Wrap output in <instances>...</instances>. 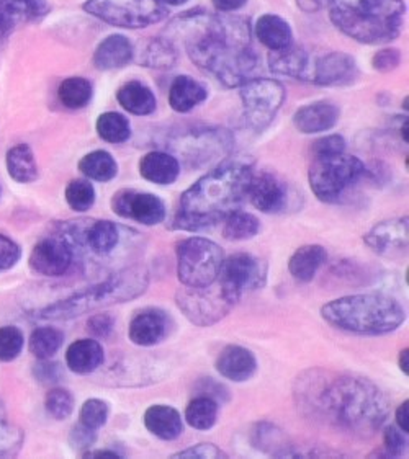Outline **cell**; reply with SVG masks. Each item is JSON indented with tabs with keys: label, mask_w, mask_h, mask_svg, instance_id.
I'll list each match as a JSON object with an SVG mask.
<instances>
[{
	"label": "cell",
	"mask_w": 409,
	"mask_h": 459,
	"mask_svg": "<svg viewBox=\"0 0 409 459\" xmlns=\"http://www.w3.org/2000/svg\"><path fill=\"white\" fill-rule=\"evenodd\" d=\"M220 291L230 303L241 301L244 294L257 291L267 281V264L256 255L239 252L224 258L218 280Z\"/></svg>",
	"instance_id": "7c38bea8"
},
{
	"label": "cell",
	"mask_w": 409,
	"mask_h": 459,
	"mask_svg": "<svg viewBox=\"0 0 409 459\" xmlns=\"http://www.w3.org/2000/svg\"><path fill=\"white\" fill-rule=\"evenodd\" d=\"M65 363L77 375H91L102 367V345L93 339L75 340L65 351Z\"/></svg>",
	"instance_id": "f546056e"
},
{
	"label": "cell",
	"mask_w": 409,
	"mask_h": 459,
	"mask_svg": "<svg viewBox=\"0 0 409 459\" xmlns=\"http://www.w3.org/2000/svg\"><path fill=\"white\" fill-rule=\"evenodd\" d=\"M223 238L233 242L249 240L261 230V221L246 212H234L223 221Z\"/></svg>",
	"instance_id": "f35d334b"
},
{
	"label": "cell",
	"mask_w": 409,
	"mask_h": 459,
	"mask_svg": "<svg viewBox=\"0 0 409 459\" xmlns=\"http://www.w3.org/2000/svg\"><path fill=\"white\" fill-rule=\"evenodd\" d=\"M244 120L256 131L267 128L279 113L287 92L285 87L274 79L252 77L239 87Z\"/></svg>",
	"instance_id": "8fae6325"
},
{
	"label": "cell",
	"mask_w": 409,
	"mask_h": 459,
	"mask_svg": "<svg viewBox=\"0 0 409 459\" xmlns=\"http://www.w3.org/2000/svg\"><path fill=\"white\" fill-rule=\"evenodd\" d=\"M95 128H97L99 136L110 144H121L131 138L130 121L117 111L102 113L97 118Z\"/></svg>",
	"instance_id": "ab89813d"
},
{
	"label": "cell",
	"mask_w": 409,
	"mask_h": 459,
	"mask_svg": "<svg viewBox=\"0 0 409 459\" xmlns=\"http://www.w3.org/2000/svg\"><path fill=\"white\" fill-rule=\"evenodd\" d=\"M117 100L123 107V110L136 117H148L158 107L154 92L140 81H131L121 85L117 92Z\"/></svg>",
	"instance_id": "1f68e13d"
},
{
	"label": "cell",
	"mask_w": 409,
	"mask_h": 459,
	"mask_svg": "<svg viewBox=\"0 0 409 459\" xmlns=\"http://www.w3.org/2000/svg\"><path fill=\"white\" fill-rule=\"evenodd\" d=\"M23 446V433L15 425L0 419V458H12L19 455Z\"/></svg>",
	"instance_id": "bcb514c9"
},
{
	"label": "cell",
	"mask_w": 409,
	"mask_h": 459,
	"mask_svg": "<svg viewBox=\"0 0 409 459\" xmlns=\"http://www.w3.org/2000/svg\"><path fill=\"white\" fill-rule=\"evenodd\" d=\"M140 174L144 180L156 185H172L180 175V162L164 151H151L141 157Z\"/></svg>",
	"instance_id": "484cf974"
},
{
	"label": "cell",
	"mask_w": 409,
	"mask_h": 459,
	"mask_svg": "<svg viewBox=\"0 0 409 459\" xmlns=\"http://www.w3.org/2000/svg\"><path fill=\"white\" fill-rule=\"evenodd\" d=\"M22 250L13 240L0 234V270H9L12 266L17 265Z\"/></svg>",
	"instance_id": "816d5d0a"
},
{
	"label": "cell",
	"mask_w": 409,
	"mask_h": 459,
	"mask_svg": "<svg viewBox=\"0 0 409 459\" xmlns=\"http://www.w3.org/2000/svg\"><path fill=\"white\" fill-rule=\"evenodd\" d=\"M327 262V252L323 246L309 244L295 250L290 257L289 272L297 281L309 283L317 276L319 268Z\"/></svg>",
	"instance_id": "4dcf8cb0"
},
{
	"label": "cell",
	"mask_w": 409,
	"mask_h": 459,
	"mask_svg": "<svg viewBox=\"0 0 409 459\" xmlns=\"http://www.w3.org/2000/svg\"><path fill=\"white\" fill-rule=\"evenodd\" d=\"M109 415H110V407L105 401H102V399H89L81 407L79 420H81V425H84L87 429L99 430L109 420Z\"/></svg>",
	"instance_id": "7bdbcfd3"
},
{
	"label": "cell",
	"mask_w": 409,
	"mask_h": 459,
	"mask_svg": "<svg viewBox=\"0 0 409 459\" xmlns=\"http://www.w3.org/2000/svg\"><path fill=\"white\" fill-rule=\"evenodd\" d=\"M396 425L405 433L409 432V403L405 401L396 411Z\"/></svg>",
	"instance_id": "9f6ffc18"
},
{
	"label": "cell",
	"mask_w": 409,
	"mask_h": 459,
	"mask_svg": "<svg viewBox=\"0 0 409 459\" xmlns=\"http://www.w3.org/2000/svg\"><path fill=\"white\" fill-rule=\"evenodd\" d=\"M95 440H97L95 430H91V429H87V427L81 425V423L73 429L71 437H69L73 448L77 451L91 450V446L95 443Z\"/></svg>",
	"instance_id": "db71d44e"
},
{
	"label": "cell",
	"mask_w": 409,
	"mask_h": 459,
	"mask_svg": "<svg viewBox=\"0 0 409 459\" xmlns=\"http://www.w3.org/2000/svg\"><path fill=\"white\" fill-rule=\"evenodd\" d=\"M188 0H161V4H164L166 7H178V5H184Z\"/></svg>",
	"instance_id": "94428289"
},
{
	"label": "cell",
	"mask_w": 409,
	"mask_h": 459,
	"mask_svg": "<svg viewBox=\"0 0 409 459\" xmlns=\"http://www.w3.org/2000/svg\"><path fill=\"white\" fill-rule=\"evenodd\" d=\"M359 79V65L352 56L341 51L311 56L307 82L321 87H345Z\"/></svg>",
	"instance_id": "2e32d148"
},
{
	"label": "cell",
	"mask_w": 409,
	"mask_h": 459,
	"mask_svg": "<svg viewBox=\"0 0 409 459\" xmlns=\"http://www.w3.org/2000/svg\"><path fill=\"white\" fill-rule=\"evenodd\" d=\"M408 125L409 121L405 120V123H403V126H401V136H403V139H405V143H408Z\"/></svg>",
	"instance_id": "6125c7cd"
},
{
	"label": "cell",
	"mask_w": 409,
	"mask_h": 459,
	"mask_svg": "<svg viewBox=\"0 0 409 459\" xmlns=\"http://www.w3.org/2000/svg\"><path fill=\"white\" fill-rule=\"evenodd\" d=\"M220 412V404L208 397L198 395L192 399L186 409V420L196 430H210L216 425Z\"/></svg>",
	"instance_id": "d590c367"
},
{
	"label": "cell",
	"mask_w": 409,
	"mask_h": 459,
	"mask_svg": "<svg viewBox=\"0 0 409 459\" xmlns=\"http://www.w3.org/2000/svg\"><path fill=\"white\" fill-rule=\"evenodd\" d=\"M297 5L307 13H315L325 7V0H297Z\"/></svg>",
	"instance_id": "6f0895ef"
},
{
	"label": "cell",
	"mask_w": 409,
	"mask_h": 459,
	"mask_svg": "<svg viewBox=\"0 0 409 459\" xmlns=\"http://www.w3.org/2000/svg\"><path fill=\"white\" fill-rule=\"evenodd\" d=\"M47 411L53 419L57 420H65L71 417L74 411V397L63 387L51 389L47 395Z\"/></svg>",
	"instance_id": "ee69618b"
},
{
	"label": "cell",
	"mask_w": 409,
	"mask_h": 459,
	"mask_svg": "<svg viewBox=\"0 0 409 459\" xmlns=\"http://www.w3.org/2000/svg\"><path fill=\"white\" fill-rule=\"evenodd\" d=\"M248 198L256 210L265 214H279L285 212L289 204V186L277 175L254 172L248 188Z\"/></svg>",
	"instance_id": "ac0fdd59"
},
{
	"label": "cell",
	"mask_w": 409,
	"mask_h": 459,
	"mask_svg": "<svg viewBox=\"0 0 409 459\" xmlns=\"http://www.w3.org/2000/svg\"><path fill=\"white\" fill-rule=\"evenodd\" d=\"M367 175L359 157L347 154L315 157L308 172L311 192L323 203H339Z\"/></svg>",
	"instance_id": "52a82bcc"
},
{
	"label": "cell",
	"mask_w": 409,
	"mask_h": 459,
	"mask_svg": "<svg viewBox=\"0 0 409 459\" xmlns=\"http://www.w3.org/2000/svg\"><path fill=\"white\" fill-rule=\"evenodd\" d=\"M144 427L159 440H177L184 433V420L180 412L166 404L151 405L144 413Z\"/></svg>",
	"instance_id": "d4e9b609"
},
{
	"label": "cell",
	"mask_w": 409,
	"mask_h": 459,
	"mask_svg": "<svg viewBox=\"0 0 409 459\" xmlns=\"http://www.w3.org/2000/svg\"><path fill=\"white\" fill-rule=\"evenodd\" d=\"M254 33L261 45L269 51H280L293 43V31L289 22L275 13H265L259 17L254 27Z\"/></svg>",
	"instance_id": "f1b7e54d"
},
{
	"label": "cell",
	"mask_w": 409,
	"mask_h": 459,
	"mask_svg": "<svg viewBox=\"0 0 409 459\" xmlns=\"http://www.w3.org/2000/svg\"><path fill=\"white\" fill-rule=\"evenodd\" d=\"M345 151V139L341 134H329L317 139L311 146L313 157L335 156Z\"/></svg>",
	"instance_id": "c3c4849f"
},
{
	"label": "cell",
	"mask_w": 409,
	"mask_h": 459,
	"mask_svg": "<svg viewBox=\"0 0 409 459\" xmlns=\"http://www.w3.org/2000/svg\"><path fill=\"white\" fill-rule=\"evenodd\" d=\"M172 458L184 459H213V458H228V455L223 450H220L218 446H214L212 443H200L196 446H190L187 450L178 451L176 455H172Z\"/></svg>",
	"instance_id": "681fc988"
},
{
	"label": "cell",
	"mask_w": 409,
	"mask_h": 459,
	"mask_svg": "<svg viewBox=\"0 0 409 459\" xmlns=\"http://www.w3.org/2000/svg\"><path fill=\"white\" fill-rule=\"evenodd\" d=\"M92 83L84 77H67L57 89V99L69 110H81L92 100Z\"/></svg>",
	"instance_id": "8d00e7d4"
},
{
	"label": "cell",
	"mask_w": 409,
	"mask_h": 459,
	"mask_svg": "<svg viewBox=\"0 0 409 459\" xmlns=\"http://www.w3.org/2000/svg\"><path fill=\"white\" fill-rule=\"evenodd\" d=\"M329 19L345 37L362 45H385L400 37L405 0H329Z\"/></svg>",
	"instance_id": "277c9868"
},
{
	"label": "cell",
	"mask_w": 409,
	"mask_h": 459,
	"mask_svg": "<svg viewBox=\"0 0 409 459\" xmlns=\"http://www.w3.org/2000/svg\"><path fill=\"white\" fill-rule=\"evenodd\" d=\"M65 202L77 212H89L95 203V188L89 180H73L65 186Z\"/></svg>",
	"instance_id": "b9f144b4"
},
{
	"label": "cell",
	"mask_w": 409,
	"mask_h": 459,
	"mask_svg": "<svg viewBox=\"0 0 409 459\" xmlns=\"http://www.w3.org/2000/svg\"><path fill=\"white\" fill-rule=\"evenodd\" d=\"M252 445L257 450L274 456H290L289 441L285 433L270 423H257L251 432Z\"/></svg>",
	"instance_id": "e575fe53"
},
{
	"label": "cell",
	"mask_w": 409,
	"mask_h": 459,
	"mask_svg": "<svg viewBox=\"0 0 409 459\" xmlns=\"http://www.w3.org/2000/svg\"><path fill=\"white\" fill-rule=\"evenodd\" d=\"M149 273L143 266H128L84 291L48 306L38 313L41 321H69L109 306L130 303L148 291Z\"/></svg>",
	"instance_id": "8992f818"
},
{
	"label": "cell",
	"mask_w": 409,
	"mask_h": 459,
	"mask_svg": "<svg viewBox=\"0 0 409 459\" xmlns=\"http://www.w3.org/2000/svg\"><path fill=\"white\" fill-rule=\"evenodd\" d=\"M164 38L180 43L190 61L228 89L241 87L259 65L248 20L208 10L184 12L169 23Z\"/></svg>",
	"instance_id": "6da1fadb"
},
{
	"label": "cell",
	"mask_w": 409,
	"mask_h": 459,
	"mask_svg": "<svg viewBox=\"0 0 409 459\" xmlns=\"http://www.w3.org/2000/svg\"><path fill=\"white\" fill-rule=\"evenodd\" d=\"M7 172L19 184H30L38 178V166L35 154L29 144L13 146L7 152Z\"/></svg>",
	"instance_id": "d6a6232c"
},
{
	"label": "cell",
	"mask_w": 409,
	"mask_h": 459,
	"mask_svg": "<svg viewBox=\"0 0 409 459\" xmlns=\"http://www.w3.org/2000/svg\"><path fill=\"white\" fill-rule=\"evenodd\" d=\"M23 343L25 337L19 327H0V361H12L17 359L23 350Z\"/></svg>",
	"instance_id": "f6af8a7d"
},
{
	"label": "cell",
	"mask_w": 409,
	"mask_h": 459,
	"mask_svg": "<svg viewBox=\"0 0 409 459\" xmlns=\"http://www.w3.org/2000/svg\"><path fill=\"white\" fill-rule=\"evenodd\" d=\"M112 210L123 220L136 221L143 226H158L166 220V204L158 195L131 188L113 195Z\"/></svg>",
	"instance_id": "9a60e30c"
},
{
	"label": "cell",
	"mask_w": 409,
	"mask_h": 459,
	"mask_svg": "<svg viewBox=\"0 0 409 459\" xmlns=\"http://www.w3.org/2000/svg\"><path fill=\"white\" fill-rule=\"evenodd\" d=\"M311 56L313 55H309L307 49L293 47V45H290L285 49H280V51H270V71L307 82L308 67L311 63Z\"/></svg>",
	"instance_id": "4316f807"
},
{
	"label": "cell",
	"mask_w": 409,
	"mask_h": 459,
	"mask_svg": "<svg viewBox=\"0 0 409 459\" xmlns=\"http://www.w3.org/2000/svg\"><path fill=\"white\" fill-rule=\"evenodd\" d=\"M63 239L74 248H84L95 257L107 258L120 247L123 234L118 224L112 221H71L65 226Z\"/></svg>",
	"instance_id": "4fadbf2b"
},
{
	"label": "cell",
	"mask_w": 409,
	"mask_h": 459,
	"mask_svg": "<svg viewBox=\"0 0 409 459\" xmlns=\"http://www.w3.org/2000/svg\"><path fill=\"white\" fill-rule=\"evenodd\" d=\"M113 327H115V319L110 314H95L87 322V329L97 339H107L112 333Z\"/></svg>",
	"instance_id": "f5cc1de1"
},
{
	"label": "cell",
	"mask_w": 409,
	"mask_h": 459,
	"mask_svg": "<svg viewBox=\"0 0 409 459\" xmlns=\"http://www.w3.org/2000/svg\"><path fill=\"white\" fill-rule=\"evenodd\" d=\"M85 458H105V459H120V453L112 450H89L84 453Z\"/></svg>",
	"instance_id": "680465c9"
},
{
	"label": "cell",
	"mask_w": 409,
	"mask_h": 459,
	"mask_svg": "<svg viewBox=\"0 0 409 459\" xmlns=\"http://www.w3.org/2000/svg\"><path fill=\"white\" fill-rule=\"evenodd\" d=\"M254 167L244 159H226L180 196L172 230L196 232L223 222L248 196Z\"/></svg>",
	"instance_id": "3957f363"
},
{
	"label": "cell",
	"mask_w": 409,
	"mask_h": 459,
	"mask_svg": "<svg viewBox=\"0 0 409 459\" xmlns=\"http://www.w3.org/2000/svg\"><path fill=\"white\" fill-rule=\"evenodd\" d=\"M212 2H213L214 9L222 13L236 12L248 4V0H212Z\"/></svg>",
	"instance_id": "11a10c76"
},
{
	"label": "cell",
	"mask_w": 409,
	"mask_h": 459,
	"mask_svg": "<svg viewBox=\"0 0 409 459\" xmlns=\"http://www.w3.org/2000/svg\"><path fill=\"white\" fill-rule=\"evenodd\" d=\"M135 57V47L123 35L105 38L93 53V65L100 71H113L130 65Z\"/></svg>",
	"instance_id": "cb8c5ba5"
},
{
	"label": "cell",
	"mask_w": 409,
	"mask_h": 459,
	"mask_svg": "<svg viewBox=\"0 0 409 459\" xmlns=\"http://www.w3.org/2000/svg\"><path fill=\"white\" fill-rule=\"evenodd\" d=\"M83 9L113 27L138 30L168 19L169 7L161 0H87Z\"/></svg>",
	"instance_id": "9c48e42d"
},
{
	"label": "cell",
	"mask_w": 409,
	"mask_h": 459,
	"mask_svg": "<svg viewBox=\"0 0 409 459\" xmlns=\"http://www.w3.org/2000/svg\"><path fill=\"white\" fill-rule=\"evenodd\" d=\"M408 433L403 432L398 427L390 425L385 429L383 433V455L388 458H400L405 455V451L408 448V440H406Z\"/></svg>",
	"instance_id": "7dc6e473"
},
{
	"label": "cell",
	"mask_w": 409,
	"mask_h": 459,
	"mask_svg": "<svg viewBox=\"0 0 409 459\" xmlns=\"http://www.w3.org/2000/svg\"><path fill=\"white\" fill-rule=\"evenodd\" d=\"M74 262V252L61 236L38 242L30 255V268L43 276H63Z\"/></svg>",
	"instance_id": "e0dca14e"
},
{
	"label": "cell",
	"mask_w": 409,
	"mask_h": 459,
	"mask_svg": "<svg viewBox=\"0 0 409 459\" xmlns=\"http://www.w3.org/2000/svg\"><path fill=\"white\" fill-rule=\"evenodd\" d=\"M177 306L187 319L198 327H210L222 321L224 316L234 307L223 293L218 290L206 288H182L176 296Z\"/></svg>",
	"instance_id": "5bb4252c"
},
{
	"label": "cell",
	"mask_w": 409,
	"mask_h": 459,
	"mask_svg": "<svg viewBox=\"0 0 409 459\" xmlns=\"http://www.w3.org/2000/svg\"><path fill=\"white\" fill-rule=\"evenodd\" d=\"M48 12L47 0H0V39L17 28L45 19Z\"/></svg>",
	"instance_id": "ffe728a7"
},
{
	"label": "cell",
	"mask_w": 409,
	"mask_h": 459,
	"mask_svg": "<svg viewBox=\"0 0 409 459\" xmlns=\"http://www.w3.org/2000/svg\"><path fill=\"white\" fill-rule=\"evenodd\" d=\"M408 216L381 221L363 236L365 246L381 257H396L406 252L409 240Z\"/></svg>",
	"instance_id": "d6986e66"
},
{
	"label": "cell",
	"mask_w": 409,
	"mask_h": 459,
	"mask_svg": "<svg viewBox=\"0 0 409 459\" xmlns=\"http://www.w3.org/2000/svg\"><path fill=\"white\" fill-rule=\"evenodd\" d=\"M339 117V107L333 101H313L298 108L297 113L293 115V125L303 134H318L335 128Z\"/></svg>",
	"instance_id": "7402d4cb"
},
{
	"label": "cell",
	"mask_w": 409,
	"mask_h": 459,
	"mask_svg": "<svg viewBox=\"0 0 409 459\" xmlns=\"http://www.w3.org/2000/svg\"><path fill=\"white\" fill-rule=\"evenodd\" d=\"M168 331V314L158 307H146L131 319L128 335L138 347H154L166 339Z\"/></svg>",
	"instance_id": "44dd1931"
},
{
	"label": "cell",
	"mask_w": 409,
	"mask_h": 459,
	"mask_svg": "<svg viewBox=\"0 0 409 459\" xmlns=\"http://www.w3.org/2000/svg\"><path fill=\"white\" fill-rule=\"evenodd\" d=\"M79 170H81V174L85 175L91 180L107 184L118 175V164L110 152L99 149V151H92V152L85 154L79 160Z\"/></svg>",
	"instance_id": "836d02e7"
},
{
	"label": "cell",
	"mask_w": 409,
	"mask_h": 459,
	"mask_svg": "<svg viewBox=\"0 0 409 459\" xmlns=\"http://www.w3.org/2000/svg\"><path fill=\"white\" fill-rule=\"evenodd\" d=\"M177 48L168 38H152L141 53L140 63L151 69H170L177 63Z\"/></svg>",
	"instance_id": "74e56055"
},
{
	"label": "cell",
	"mask_w": 409,
	"mask_h": 459,
	"mask_svg": "<svg viewBox=\"0 0 409 459\" xmlns=\"http://www.w3.org/2000/svg\"><path fill=\"white\" fill-rule=\"evenodd\" d=\"M177 276L186 288L213 286L223 265V250L204 238H188L177 246Z\"/></svg>",
	"instance_id": "ba28073f"
},
{
	"label": "cell",
	"mask_w": 409,
	"mask_h": 459,
	"mask_svg": "<svg viewBox=\"0 0 409 459\" xmlns=\"http://www.w3.org/2000/svg\"><path fill=\"white\" fill-rule=\"evenodd\" d=\"M321 317L339 331L359 335H383L406 321V311L387 294H351L321 307Z\"/></svg>",
	"instance_id": "5b68a950"
},
{
	"label": "cell",
	"mask_w": 409,
	"mask_h": 459,
	"mask_svg": "<svg viewBox=\"0 0 409 459\" xmlns=\"http://www.w3.org/2000/svg\"><path fill=\"white\" fill-rule=\"evenodd\" d=\"M65 343V333L55 327H39L30 337V351L39 359L55 357Z\"/></svg>",
	"instance_id": "60d3db41"
},
{
	"label": "cell",
	"mask_w": 409,
	"mask_h": 459,
	"mask_svg": "<svg viewBox=\"0 0 409 459\" xmlns=\"http://www.w3.org/2000/svg\"><path fill=\"white\" fill-rule=\"evenodd\" d=\"M297 404L313 419L359 438L380 430L390 415L387 394L369 377L323 369L297 377Z\"/></svg>",
	"instance_id": "7a4b0ae2"
},
{
	"label": "cell",
	"mask_w": 409,
	"mask_h": 459,
	"mask_svg": "<svg viewBox=\"0 0 409 459\" xmlns=\"http://www.w3.org/2000/svg\"><path fill=\"white\" fill-rule=\"evenodd\" d=\"M208 99L204 83L188 75H178L169 89V105L177 113H188Z\"/></svg>",
	"instance_id": "83f0119b"
},
{
	"label": "cell",
	"mask_w": 409,
	"mask_h": 459,
	"mask_svg": "<svg viewBox=\"0 0 409 459\" xmlns=\"http://www.w3.org/2000/svg\"><path fill=\"white\" fill-rule=\"evenodd\" d=\"M401 63V53L395 48H383L372 57L373 69L380 73H390L395 71Z\"/></svg>",
	"instance_id": "f907efd6"
},
{
	"label": "cell",
	"mask_w": 409,
	"mask_h": 459,
	"mask_svg": "<svg viewBox=\"0 0 409 459\" xmlns=\"http://www.w3.org/2000/svg\"><path fill=\"white\" fill-rule=\"evenodd\" d=\"M257 367L259 365L254 353L241 345L224 347L216 359L218 373L233 383H244L251 379L256 375Z\"/></svg>",
	"instance_id": "603a6c76"
},
{
	"label": "cell",
	"mask_w": 409,
	"mask_h": 459,
	"mask_svg": "<svg viewBox=\"0 0 409 459\" xmlns=\"http://www.w3.org/2000/svg\"><path fill=\"white\" fill-rule=\"evenodd\" d=\"M231 146V134L222 128L186 129L169 143V147L190 167H202L218 160L230 152Z\"/></svg>",
	"instance_id": "30bf717a"
},
{
	"label": "cell",
	"mask_w": 409,
	"mask_h": 459,
	"mask_svg": "<svg viewBox=\"0 0 409 459\" xmlns=\"http://www.w3.org/2000/svg\"><path fill=\"white\" fill-rule=\"evenodd\" d=\"M408 359H409V350L405 349V350H403V351H401V355H400V369H401V371H403V373H405V375H406V377H408V375H409Z\"/></svg>",
	"instance_id": "91938a15"
}]
</instances>
